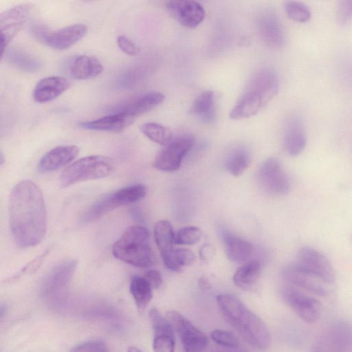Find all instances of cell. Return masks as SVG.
Returning <instances> with one entry per match:
<instances>
[{"instance_id":"10","label":"cell","mask_w":352,"mask_h":352,"mask_svg":"<svg viewBox=\"0 0 352 352\" xmlns=\"http://www.w3.org/2000/svg\"><path fill=\"white\" fill-rule=\"evenodd\" d=\"M166 318L179 336L185 352H201L208 344L206 336L176 311L166 313Z\"/></svg>"},{"instance_id":"23","label":"cell","mask_w":352,"mask_h":352,"mask_svg":"<svg viewBox=\"0 0 352 352\" xmlns=\"http://www.w3.org/2000/svg\"><path fill=\"white\" fill-rule=\"evenodd\" d=\"M69 87V81L63 76H47L41 79L36 83L32 96L38 103L47 102L60 96Z\"/></svg>"},{"instance_id":"2","label":"cell","mask_w":352,"mask_h":352,"mask_svg":"<svg viewBox=\"0 0 352 352\" xmlns=\"http://www.w3.org/2000/svg\"><path fill=\"white\" fill-rule=\"evenodd\" d=\"M216 299L226 321L248 343L259 349L268 347L271 342L270 333L256 314L234 295L220 294Z\"/></svg>"},{"instance_id":"30","label":"cell","mask_w":352,"mask_h":352,"mask_svg":"<svg viewBox=\"0 0 352 352\" xmlns=\"http://www.w3.org/2000/svg\"><path fill=\"white\" fill-rule=\"evenodd\" d=\"M154 237L162 258L173 250L175 233L169 221L160 220L157 222L154 228Z\"/></svg>"},{"instance_id":"17","label":"cell","mask_w":352,"mask_h":352,"mask_svg":"<svg viewBox=\"0 0 352 352\" xmlns=\"http://www.w3.org/2000/svg\"><path fill=\"white\" fill-rule=\"evenodd\" d=\"M149 318L154 331V352H175L174 329L170 322L155 308L150 310Z\"/></svg>"},{"instance_id":"33","label":"cell","mask_w":352,"mask_h":352,"mask_svg":"<svg viewBox=\"0 0 352 352\" xmlns=\"http://www.w3.org/2000/svg\"><path fill=\"white\" fill-rule=\"evenodd\" d=\"M7 58L12 65L28 72H34L41 67L40 61L35 56L21 49L8 51Z\"/></svg>"},{"instance_id":"21","label":"cell","mask_w":352,"mask_h":352,"mask_svg":"<svg viewBox=\"0 0 352 352\" xmlns=\"http://www.w3.org/2000/svg\"><path fill=\"white\" fill-rule=\"evenodd\" d=\"M284 146L291 156H297L304 150L307 143V135L302 120L292 116L286 121L284 129Z\"/></svg>"},{"instance_id":"15","label":"cell","mask_w":352,"mask_h":352,"mask_svg":"<svg viewBox=\"0 0 352 352\" xmlns=\"http://www.w3.org/2000/svg\"><path fill=\"white\" fill-rule=\"evenodd\" d=\"M165 6L169 14L181 25L195 28L205 18V10L200 3L192 0H170Z\"/></svg>"},{"instance_id":"40","label":"cell","mask_w":352,"mask_h":352,"mask_svg":"<svg viewBox=\"0 0 352 352\" xmlns=\"http://www.w3.org/2000/svg\"><path fill=\"white\" fill-rule=\"evenodd\" d=\"M117 44L120 50L129 56H137L140 53V48L124 35H120L117 38Z\"/></svg>"},{"instance_id":"35","label":"cell","mask_w":352,"mask_h":352,"mask_svg":"<svg viewBox=\"0 0 352 352\" xmlns=\"http://www.w3.org/2000/svg\"><path fill=\"white\" fill-rule=\"evenodd\" d=\"M285 10L289 19L303 23L309 20L311 12L303 3L297 1H287L285 3Z\"/></svg>"},{"instance_id":"20","label":"cell","mask_w":352,"mask_h":352,"mask_svg":"<svg viewBox=\"0 0 352 352\" xmlns=\"http://www.w3.org/2000/svg\"><path fill=\"white\" fill-rule=\"evenodd\" d=\"M87 31L83 23H75L46 33L43 36L45 43L52 49L66 50L82 38Z\"/></svg>"},{"instance_id":"42","label":"cell","mask_w":352,"mask_h":352,"mask_svg":"<svg viewBox=\"0 0 352 352\" xmlns=\"http://www.w3.org/2000/svg\"><path fill=\"white\" fill-rule=\"evenodd\" d=\"M48 251H45L43 252L41 255L34 258L32 261L30 262L25 266L20 272H19V276L24 274L31 273L35 270H36L39 266L42 264L43 259L47 256Z\"/></svg>"},{"instance_id":"4","label":"cell","mask_w":352,"mask_h":352,"mask_svg":"<svg viewBox=\"0 0 352 352\" xmlns=\"http://www.w3.org/2000/svg\"><path fill=\"white\" fill-rule=\"evenodd\" d=\"M147 229L133 225L128 228L113 243L112 253L118 259L138 267H148L153 263V252L146 243Z\"/></svg>"},{"instance_id":"18","label":"cell","mask_w":352,"mask_h":352,"mask_svg":"<svg viewBox=\"0 0 352 352\" xmlns=\"http://www.w3.org/2000/svg\"><path fill=\"white\" fill-rule=\"evenodd\" d=\"M257 27L262 40L269 47L279 48L284 45V29L274 10L266 9L263 11L258 18Z\"/></svg>"},{"instance_id":"14","label":"cell","mask_w":352,"mask_h":352,"mask_svg":"<svg viewBox=\"0 0 352 352\" xmlns=\"http://www.w3.org/2000/svg\"><path fill=\"white\" fill-rule=\"evenodd\" d=\"M295 264L300 268L319 276L329 284L334 282V271L329 261L314 248H302L298 252Z\"/></svg>"},{"instance_id":"7","label":"cell","mask_w":352,"mask_h":352,"mask_svg":"<svg viewBox=\"0 0 352 352\" xmlns=\"http://www.w3.org/2000/svg\"><path fill=\"white\" fill-rule=\"evenodd\" d=\"M311 352H352V324L338 320L319 337Z\"/></svg>"},{"instance_id":"46","label":"cell","mask_w":352,"mask_h":352,"mask_svg":"<svg viewBox=\"0 0 352 352\" xmlns=\"http://www.w3.org/2000/svg\"><path fill=\"white\" fill-rule=\"evenodd\" d=\"M128 352H143V351L136 346H130L128 349Z\"/></svg>"},{"instance_id":"22","label":"cell","mask_w":352,"mask_h":352,"mask_svg":"<svg viewBox=\"0 0 352 352\" xmlns=\"http://www.w3.org/2000/svg\"><path fill=\"white\" fill-rule=\"evenodd\" d=\"M79 148L76 145L59 146L45 153L38 164L41 173L52 172L73 161L78 155Z\"/></svg>"},{"instance_id":"43","label":"cell","mask_w":352,"mask_h":352,"mask_svg":"<svg viewBox=\"0 0 352 352\" xmlns=\"http://www.w3.org/2000/svg\"><path fill=\"white\" fill-rule=\"evenodd\" d=\"M214 250L210 244H204L200 248L199 255L204 261L210 260L214 255Z\"/></svg>"},{"instance_id":"5","label":"cell","mask_w":352,"mask_h":352,"mask_svg":"<svg viewBox=\"0 0 352 352\" xmlns=\"http://www.w3.org/2000/svg\"><path fill=\"white\" fill-rule=\"evenodd\" d=\"M114 169V162L107 156H86L75 161L62 172L59 177L60 185L67 188L76 183L106 177Z\"/></svg>"},{"instance_id":"32","label":"cell","mask_w":352,"mask_h":352,"mask_svg":"<svg viewBox=\"0 0 352 352\" xmlns=\"http://www.w3.org/2000/svg\"><path fill=\"white\" fill-rule=\"evenodd\" d=\"M166 267L173 272H179L184 267L192 265L195 261V255L189 249H173L168 255L162 258Z\"/></svg>"},{"instance_id":"16","label":"cell","mask_w":352,"mask_h":352,"mask_svg":"<svg viewBox=\"0 0 352 352\" xmlns=\"http://www.w3.org/2000/svg\"><path fill=\"white\" fill-rule=\"evenodd\" d=\"M76 267L77 261L74 259H67L56 265L42 283V295L54 296L64 289L74 274Z\"/></svg>"},{"instance_id":"39","label":"cell","mask_w":352,"mask_h":352,"mask_svg":"<svg viewBox=\"0 0 352 352\" xmlns=\"http://www.w3.org/2000/svg\"><path fill=\"white\" fill-rule=\"evenodd\" d=\"M337 19L340 25H345L352 19V0L340 1L338 5Z\"/></svg>"},{"instance_id":"41","label":"cell","mask_w":352,"mask_h":352,"mask_svg":"<svg viewBox=\"0 0 352 352\" xmlns=\"http://www.w3.org/2000/svg\"><path fill=\"white\" fill-rule=\"evenodd\" d=\"M144 278L147 280L153 289L160 288L163 283L161 273L156 270H151L148 271Z\"/></svg>"},{"instance_id":"34","label":"cell","mask_w":352,"mask_h":352,"mask_svg":"<svg viewBox=\"0 0 352 352\" xmlns=\"http://www.w3.org/2000/svg\"><path fill=\"white\" fill-rule=\"evenodd\" d=\"M140 129L149 140L164 146L173 139L170 129L157 122H145L140 126Z\"/></svg>"},{"instance_id":"8","label":"cell","mask_w":352,"mask_h":352,"mask_svg":"<svg viewBox=\"0 0 352 352\" xmlns=\"http://www.w3.org/2000/svg\"><path fill=\"white\" fill-rule=\"evenodd\" d=\"M195 142L194 135L189 133L173 138L156 156L153 163L154 167L165 172L178 170L183 158L190 152Z\"/></svg>"},{"instance_id":"24","label":"cell","mask_w":352,"mask_h":352,"mask_svg":"<svg viewBox=\"0 0 352 352\" xmlns=\"http://www.w3.org/2000/svg\"><path fill=\"white\" fill-rule=\"evenodd\" d=\"M134 118L122 113H110L96 120L81 122L79 126L85 129L106 132H120L131 125Z\"/></svg>"},{"instance_id":"44","label":"cell","mask_w":352,"mask_h":352,"mask_svg":"<svg viewBox=\"0 0 352 352\" xmlns=\"http://www.w3.org/2000/svg\"><path fill=\"white\" fill-rule=\"evenodd\" d=\"M197 284L201 290H208L211 287L210 280L205 276L200 277L198 280Z\"/></svg>"},{"instance_id":"19","label":"cell","mask_w":352,"mask_h":352,"mask_svg":"<svg viewBox=\"0 0 352 352\" xmlns=\"http://www.w3.org/2000/svg\"><path fill=\"white\" fill-rule=\"evenodd\" d=\"M164 98V95L161 92L148 91L116 106L109 111V113H122L135 118L158 106Z\"/></svg>"},{"instance_id":"9","label":"cell","mask_w":352,"mask_h":352,"mask_svg":"<svg viewBox=\"0 0 352 352\" xmlns=\"http://www.w3.org/2000/svg\"><path fill=\"white\" fill-rule=\"evenodd\" d=\"M283 296L286 303L305 322L313 323L319 319L322 305L315 297L287 284L283 287Z\"/></svg>"},{"instance_id":"27","label":"cell","mask_w":352,"mask_h":352,"mask_svg":"<svg viewBox=\"0 0 352 352\" xmlns=\"http://www.w3.org/2000/svg\"><path fill=\"white\" fill-rule=\"evenodd\" d=\"M190 113L205 124H211L216 120L214 94L211 90L200 93L194 100Z\"/></svg>"},{"instance_id":"12","label":"cell","mask_w":352,"mask_h":352,"mask_svg":"<svg viewBox=\"0 0 352 352\" xmlns=\"http://www.w3.org/2000/svg\"><path fill=\"white\" fill-rule=\"evenodd\" d=\"M32 10V5L25 3L15 6L1 12L0 15L1 58L10 42L30 17Z\"/></svg>"},{"instance_id":"6","label":"cell","mask_w":352,"mask_h":352,"mask_svg":"<svg viewBox=\"0 0 352 352\" xmlns=\"http://www.w3.org/2000/svg\"><path fill=\"white\" fill-rule=\"evenodd\" d=\"M146 193V188L141 184L122 188L94 202L87 210L86 215L90 221H94L118 207L140 200Z\"/></svg>"},{"instance_id":"45","label":"cell","mask_w":352,"mask_h":352,"mask_svg":"<svg viewBox=\"0 0 352 352\" xmlns=\"http://www.w3.org/2000/svg\"><path fill=\"white\" fill-rule=\"evenodd\" d=\"M131 216L136 220H140L142 219L141 212L138 208H134L131 210Z\"/></svg>"},{"instance_id":"26","label":"cell","mask_w":352,"mask_h":352,"mask_svg":"<svg viewBox=\"0 0 352 352\" xmlns=\"http://www.w3.org/2000/svg\"><path fill=\"white\" fill-rule=\"evenodd\" d=\"M69 70L75 79L87 80L100 75L103 70V65L96 57L82 54L73 60Z\"/></svg>"},{"instance_id":"28","label":"cell","mask_w":352,"mask_h":352,"mask_svg":"<svg viewBox=\"0 0 352 352\" xmlns=\"http://www.w3.org/2000/svg\"><path fill=\"white\" fill-rule=\"evenodd\" d=\"M252 154L250 149L245 146L233 148L227 155L225 166L227 170L234 177L241 176L251 163Z\"/></svg>"},{"instance_id":"38","label":"cell","mask_w":352,"mask_h":352,"mask_svg":"<svg viewBox=\"0 0 352 352\" xmlns=\"http://www.w3.org/2000/svg\"><path fill=\"white\" fill-rule=\"evenodd\" d=\"M69 352H110L107 344L102 340H89L74 346Z\"/></svg>"},{"instance_id":"25","label":"cell","mask_w":352,"mask_h":352,"mask_svg":"<svg viewBox=\"0 0 352 352\" xmlns=\"http://www.w3.org/2000/svg\"><path fill=\"white\" fill-rule=\"evenodd\" d=\"M228 258L234 263L246 261L253 251V245L248 241L241 239L228 230L221 232Z\"/></svg>"},{"instance_id":"31","label":"cell","mask_w":352,"mask_h":352,"mask_svg":"<svg viewBox=\"0 0 352 352\" xmlns=\"http://www.w3.org/2000/svg\"><path fill=\"white\" fill-rule=\"evenodd\" d=\"M153 288L147 280L140 276H133L130 281V292L140 310H144L153 297Z\"/></svg>"},{"instance_id":"11","label":"cell","mask_w":352,"mask_h":352,"mask_svg":"<svg viewBox=\"0 0 352 352\" xmlns=\"http://www.w3.org/2000/svg\"><path fill=\"white\" fill-rule=\"evenodd\" d=\"M257 178L262 188L274 195H284L290 190V181L279 161L274 157L261 165Z\"/></svg>"},{"instance_id":"29","label":"cell","mask_w":352,"mask_h":352,"mask_svg":"<svg viewBox=\"0 0 352 352\" xmlns=\"http://www.w3.org/2000/svg\"><path fill=\"white\" fill-rule=\"evenodd\" d=\"M261 273V263L258 261H251L236 271L233 276V282L243 289H249L256 283Z\"/></svg>"},{"instance_id":"13","label":"cell","mask_w":352,"mask_h":352,"mask_svg":"<svg viewBox=\"0 0 352 352\" xmlns=\"http://www.w3.org/2000/svg\"><path fill=\"white\" fill-rule=\"evenodd\" d=\"M283 276L286 284L318 296H326L330 292L331 284L319 276L300 268L295 263L289 265L283 269Z\"/></svg>"},{"instance_id":"37","label":"cell","mask_w":352,"mask_h":352,"mask_svg":"<svg viewBox=\"0 0 352 352\" xmlns=\"http://www.w3.org/2000/svg\"><path fill=\"white\" fill-rule=\"evenodd\" d=\"M210 337L215 343L225 347L235 349L239 345L238 338L228 331L215 329L211 332Z\"/></svg>"},{"instance_id":"36","label":"cell","mask_w":352,"mask_h":352,"mask_svg":"<svg viewBox=\"0 0 352 352\" xmlns=\"http://www.w3.org/2000/svg\"><path fill=\"white\" fill-rule=\"evenodd\" d=\"M202 231L196 226L182 228L175 233V243L177 245H193L201 239Z\"/></svg>"},{"instance_id":"1","label":"cell","mask_w":352,"mask_h":352,"mask_svg":"<svg viewBox=\"0 0 352 352\" xmlns=\"http://www.w3.org/2000/svg\"><path fill=\"white\" fill-rule=\"evenodd\" d=\"M8 213L11 233L19 247L30 248L42 241L47 231V210L35 183L25 179L14 185L9 197Z\"/></svg>"},{"instance_id":"3","label":"cell","mask_w":352,"mask_h":352,"mask_svg":"<svg viewBox=\"0 0 352 352\" xmlns=\"http://www.w3.org/2000/svg\"><path fill=\"white\" fill-rule=\"evenodd\" d=\"M279 82L276 72L262 68L254 73L231 109L229 116L241 120L256 115L278 94Z\"/></svg>"}]
</instances>
